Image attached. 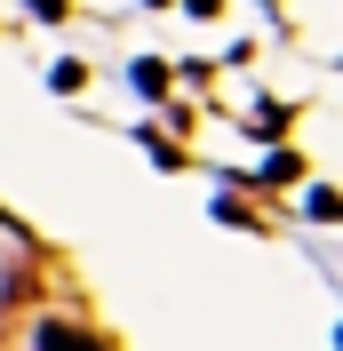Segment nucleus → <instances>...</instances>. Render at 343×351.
<instances>
[{
	"instance_id": "1",
	"label": "nucleus",
	"mask_w": 343,
	"mask_h": 351,
	"mask_svg": "<svg viewBox=\"0 0 343 351\" xmlns=\"http://www.w3.org/2000/svg\"><path fill=\"white\" fill-rule=\"evenodd\" d=\"M40 351H112V343L88 335V328H72V319H48V328H40Z\"/></svg>"
},
{
	"instance_id": "2",
	"label": "nucleus",
	"mask_w": 343,
	"mask_h": 351,
	"mask_svg": "<svg viewBox=\"0 0 343 351\" xmlns=\"http://www.w3.org/2000/svg\"><path fill=\"white\" fill-rule=\"evenodd\" d=\"M296 176H303V160H296V152H272V168H263V184H296Z\"/></svg>"
},
{
	"instance_id": "3",
	"label": "nucleus",
	"mask_w": 343,
	"mask_h": 351,
	"mask_svg": "<svg viewBox=\"0 0 343 351\" xmlns=\"http://www.w3.org/2000/svg\"><path fill=\"white\" fill-rule=\"evenodd\" d=\"M136 88L144 96H168V64H136Z\"/></svg>"
},
{
	"instance_id": "4",
	"label": "nucleus",
	"mask_w": 343,
	"mask_h": 351,
	"mask_svg": "<svg viewBox=\"0 0 343 351\" xmlns=\"http://www.w3.org/2000/svg\"><path fill=\"white\" fill-rule=\"evenodd\" d=\"M311 216H320V223H335V216H343V199L327 192V184H311Z\"/></svg>"
},
{
	"instance_id": "5",
	"label": "nucleus",
	"mask_w": 343,
	"mask_h": 351,
	"mask_svg": "<svg viewBox=\"0 0 343 351\" xmlns=\"http://www.w3.org/2000/svg\"><path fill=\"white\" fill-rule=\"evenodd\" d=\"M32 8H40V16H64V0H32Z\"/></svg>"
}]
</instances>
